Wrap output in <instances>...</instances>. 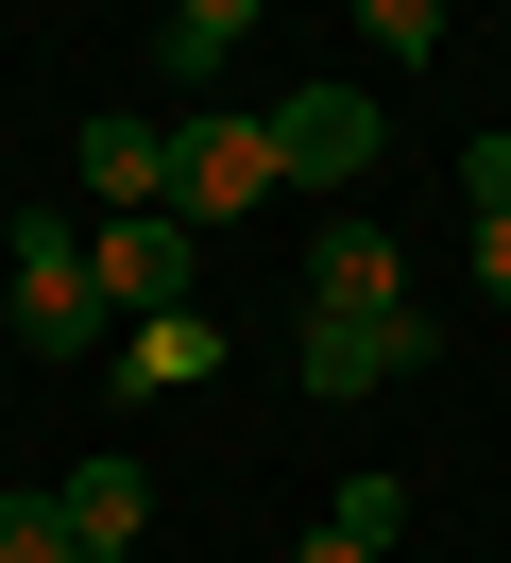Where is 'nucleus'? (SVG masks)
Returning <instances> with one entry per match:
<instances>
[{"mask_svg":"<svg viewBox=\"0 0 511 563\" xmlns=\"http://www.w3.org/2000/svg\"><path fill=\"white\" fill-rule=\"evenodd\" d=\"M477 290H495V308H511V206L477 222Z\"/></svg>","mask_w":511,"mask_h":563,"instance_id":"nucleus-15","label":"nucleus"},{"mask_svg":"<svg viewBox=\"0 0 511 563\" xmlns=\"http://www.w3.org/2000/svg\"><path fill=\"white\" fill-rule=\"evenodd\" d=\"M324 529H341V547H375V563H392V529H409V495H392V478H341V512H324Z\"/></svg>","mask_w":511,"mask_h":563,"instance_id":"nucleus-12","label":"nucleus"},{"mask_svg":"<svg viewBox=\"0 0 511 563\" xmlns=\"http://www.w3.org/2000/svg\"><path fill=\"white\" fill-rule=\"evenodd\" d=\"M290 563H375V547H341V529H307V547H290Z\"/></svg>","mask_w":511,"mask_h":563,"instance_id":"nucleus-16","label":"nucleus"},{"mask_svg":"<svg viewBox=\"0 0 511 563\" xmlns=\"http://www.w3.org/2000/svg\"><path fill=\"white\" fill-rule=\"evenodd\" d=\"M375 154H392V137H375L358 86H290V103H273V172H290V188H375Z\"/></svg>","mask_w":511,"mask_h":563,"instance_id":"nucleus-3","label":"nucleus"},{"mask_svg":"<svg viewBox=\"0 0 511 563\" xmlns=\"http://www.w3.org/2000/svg\"><path fill=\"white\" fill-rule=\"evenodd\" d=\"M188 376H222V324H204V308L120 324V410H154V393H188Z\"/></svg>","mask_w":511,"mask_h":563,"instance_id":"nucleus-6","label":"nucleus"},{"mask_svg":"<svg viewBox=\"0 0 511 563\" xmlns=\"http://www.w3.org/2000/svg\"><path fill=\"white\" fill-rule=\"evenodd\" d=\"M375 376H426V308H307V393H375Z\"/></svg>","mask_w":511,"mask_h":563,"instance_id":"nucleus-5","label":"nucleus"},{"mask_svg":"<svg viewBox=\"0 0 511 563\" xmlns=\"http://www.w3.org/2000/svg\"><path fill=\"white\" fill-rule=\"evenodd\" d=\"M86 274H102V308H120V324H154V308H204V240H188V222H170V206H136V222H102V256H86Z\"/></svg>","mask_w":511,"mask_h":563,"instance_id":"nucleus-4","label":"nucleus"},{"mask_svg":"<svg viewBox=\"0 0 511 563\" xmlns=\"http://www.w3.org/2000/svg\"><path fill=\"white\" fill-rule=\"evenodd\" d=\"M102 324H120V308H102V274H86V240H68L52 206H34V222H18V342H34V358H86Z\"/></svg>","mask_w":511,"mask_h":563,"instance_id":"nucleus-2","label":"nucleus"},{"mask_svg":"<svg viewBox=\"0 0 511 563\" xmlns=\"http://www.w3.org/2000/svg\"><path fill=\"white\" fill-rule=\"evenodd\" d=\"M256 18H273V0H170V18H154V35H170V69H238V35H256Z\"/></svg>","mask_w":511,"mask_h":563,"instance_id":"nucleus-10","label":"nucleus"},{"mask_svg":"<svg viewBox=\"0 0 511 563\" xmlns=\"http://www.w3.org/2000/svg\"><path fill=\"white\" fill-rule=\"evenodd\" d=\"M68 154H86V188H102V222H136V206H170V137H154V120H120V103H102V120H86V137H68Z\"/></svg>","mask_w":511,"mask_h":563,"instance_id":"nucleus-7","label":"nucleus"},{"mask_svg":"<svg viewBox=\"0 0 511 563\" xmlns=\"http://www.w3.org/2000/svg\"><path fill=\"white\" fill-rule=\"evenodd\" d=\"M460 188H477V222L511 206V137H460Z\"/></svg>","mask_w":511,"mask_h":563,"instance_id":"nucleus-14","label":"nucleus"},{"mask_svg":"<svg viewBox=\"0 0 511 563\" xmlns=\"http://www.w3.org/2000/svg\"><path fill=\"white\" fill-rule=\"evenodd\" d=\"M52 495H68V529H86V547H102V563H136V529H154V478H136V461H120V444H102V461H68V478H52Z\"/></svg>","mask_w":511,"mask_h":563,"instance_id":"nucleus-8","label":"nucleus"},{"mask_svg":"<svg viewBox=\"0 0 511 563\" xmlns=\"http://www.w3.org/2000/svg\"><path fill=\"white\" fill-rule=\"evenodd\" d=\"M358 18H375V52L409 69V52H443V18H460V0H358Z\"/></svg>","mask_w":511,"mask_h":563,"instance_id":"nucleus-13","label":"nucleus"},{"mask_svg":"<svg viewBox=\"0 0 511 563\" xmlns=\"http://www.w3.org/2000/svg\"><path fill=\"white\" fill-rule=\"evenodd\" d=\"M392 290H409V274H392V222L341 206V222H324V256H307V308H392Z\"/></svg>","mask_w":511,"mask_h":563,"instance_id":"nucleus-9","label":"nucleus"},{"mask_svg":"<svg viewBox=\"0 0 511 563\" xmlns=\"http://www.w3.org/2000/svg\"><path fill=\"white\" fill-rule=\"evenodd\" d=\"M0 563H102V547L68 529V495L34 478V495H0Z\"/></svg>","mask_w":511,"mask_h":563,"instance_id":"nucleus-11","label":"nucleus"},{"mask_svg":"<svg viewBox=\"0 0 511 563\" xmlns=\"http://www.w3.org/2000/svg\"><path fill=\"white\" fill-rule=\"evenodd\" d=\"M273 120H238V103H204V120H170V222L188 240H222V222H256L273 206Z\"/></svg>","mask_w":511,"mask_h":563,"instance_id":"nucleus-1","label":"nucleus"}]
</instances>
